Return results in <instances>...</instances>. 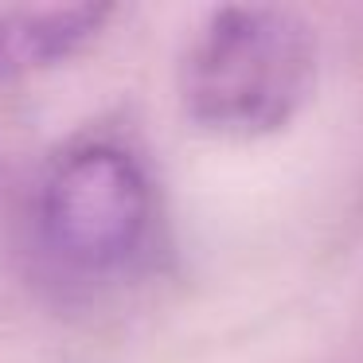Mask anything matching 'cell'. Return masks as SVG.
Wrapping results in <instances>:
<instances>
[{
  "label": "cell",
  "mask_w": 363,
  "mask_h": 363,
  "mask_svg": "<svg viewBox=\"0 0 363 363\" xmlns=\"http://www.w3.org/2000/svg\"><path fill=\"white\" fill-rule=\"evenodd\" d=\"M12 258L55 308H102L164 269L172 235L157 164L121 125H82L40 152L12 199Z\"/></svg>",
  "instance_id": "1"
},
{
  "label": "cell",
  "mask_w": 363,
  "mask_h": 363,
  "mask_svg": "<svg viewBox=\"0 0 363 363\" xmlns=\"http://www.w3.org/2000/svg\"><path fill=\"white\" fill-rule=\"evenodd\" d=\"M320 74V40L285 4H223L188 35L176 63L180 110L196 129L258 141L293 125Z\"/></svg>",
  "instance_id": "2"
},
{
  "label": "cell",
  "mask_w": 363,
  "mask_h": 363,
  "mask_svg": "<svg viewBox=\"0 0 363 363\" xmlns=\"http://www.w3.org/2000/svg\"><path fill=\"white\" fill-rule=\"evenodd\" d=\"M118 16V4L0 9V94L86 55Z\"/></svg>",
  "instance_id": "3"
}]
</instances>
